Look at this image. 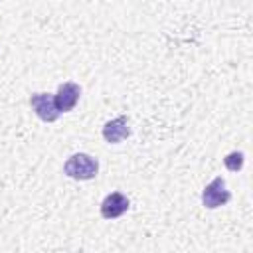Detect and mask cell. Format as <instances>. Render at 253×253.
Returning a JSON list of instances; mask_svg holds the SVG:
<instances>
[{
  "label": "cell",
  "instance_id": "cell-1",
  "mask_svg": "<svg viewBox=\"0 0 253 253\" xmlns=\"http://www.w3.org/2000/svg\"><path fill=\"white\" fill-rule=\"evenodd\" d=\"M63 172L73 180H93L99 172V162L91 154L77 152L65 160Z\"/></svg>",
  "mask_w": 253,
  "mask_h": 253
},
{
  "label": "cell",
  "instance_id": "cell-2",
  "mask_svg": "<svg viewBox=\"0 0 253 253\" xmlns=\"http://www.w3.org/2000/svg\"><path fill=\"white\" fill-rule=\"evenodd\" d=\"M229 200H231V194H229V190L225 188V180H223L221 176L213 178V180L204 188V192H202V204H204L206 208H210V210L219 208V206H225Z\"/></svg>",
  "mask_w": 253,
  "mask_h": 253
},
{
  "label": "cell",
  "instance_id": "cell-3",
  "mask_svg": "<svg viewBox=\"0 0 253 253\" xmlns=\"http://www.w3.org/2000/svg\"><path fill=\"white\" fill-rule=\"evenodd\" d=\"M30 105H32L34 113H36L42 121H45V123H53V121H57V117L61 115V113L57 111V107H55L53 95H49V93H34V95L30 97Z\"/></svg>",
  "mask_w": 253,
  "mask_h": 253
},
{
  "label": "cell",
  "instance_id": "cell-4",
  "mask_svg": "<svg viewBox=\"0 0 253 253\" xmlns=\"http://www.w3.org/2000/svg\"><path fill=\"white\" fill-rule=\"evenodd\" d=\"M79 95H81V87L73 81H65L57 87L55 95H53V101H55V107L59 113H65V111H71L77 101H79Z\"/></svg>",
  "mask_w": 253,
  "mask_h": 253
},
{
  "label": "cell",
  "instance_id": "cell-5",
  "mask_svg": "<svg viewBox=\"0 0 253 253\" xmlns=\"http://www.w3.org/2000/svg\"><path fill=\"white\" fill-rule=\"evenodd\" d=\"M130 202L125 194L121 192H111L109 196H105V200L101 202V215L105 219H117L121 217L126 210H128Z\"/></svg>",
  "mask_w": 253,
  "mask_h": 253
},
{
  "label": "cell",
  "instance_id": "cell-6",
  "mask_svg": "<svg viewBox=\"0 0 253 253\" xmlns=\"http://www.w3.org/2000/svg\"><path fill=\"white\" fill-rule=\"evenodd\" d=\"M128 136H130V126H128V119L125 115H119V117L107 121L103 126V138L109 144H117Z\"/></svg>",
  "mask_w": 253,
  "mask_h": 253
},
{
  "label": "cell",
  "instance_id": "cell-7",
  "mask_svg": "<svg viewBox=\"0 0 253 253\" xmlns=\"http://www.w3.org/2000/svg\"><path fill=\"white\" fill-rule=\"evenodd\" d=\"M223 164L229 172H239L241 166H243V152H229L225 158H223Z\"/></svg>",
  "mask_w": 253,
  "mask_h": 253
}]
</instances>
